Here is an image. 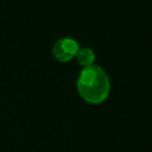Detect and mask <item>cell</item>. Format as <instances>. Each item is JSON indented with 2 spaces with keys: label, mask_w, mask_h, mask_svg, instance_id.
<instances>
[{
  "label": "cell",
  "mask_w": 152,
  "mask_h": 152,
  "mask_svg": "<svg viewBox=\"0 0 152 152\" xmlns=\"http://www.w3.org/2000/svg\"><path fill=\"white\" fill-rule=\"evenodd\" d=\"M110 88L106 71L99 65L84 66L77 78V89L89 103H100L108 96Z\"/></svg>",
  "instance_id": "cell-1"
},
{
  "label": "cell",
  "mask_w": 152,
  "mask_h": 152,
  "mask_svg": "<svg viewBox=\"0 0 152 152\" xmlns=\"http://www.w3.org/2000/svg\"><path fill=\"white\" fill-rule=\"evenodd\" d=\"M78 51V43L72 38H62L58 39L53 48L52 53L59 61H68Z\"/></svg>",
  "instance_id": "cell-2"
},
{
  "label": "cell",
  "mask_w": 152,
  "mask_h": 152,
  "mask_svg": "<svg viewBox=\"0 0 152 152\" xmlns=\"http://www.w3.org/2000/svg\"><path fill=\"white\" fill-rule=\"evenodd\" d=\"M76 55H77V61L82 65H86V66L91 65V63L94 61V57H95L93 50L89 49V48H83V49L78 50Z\"/></svg>",
  "instance_id": "cell-3"
}]
</instances>
